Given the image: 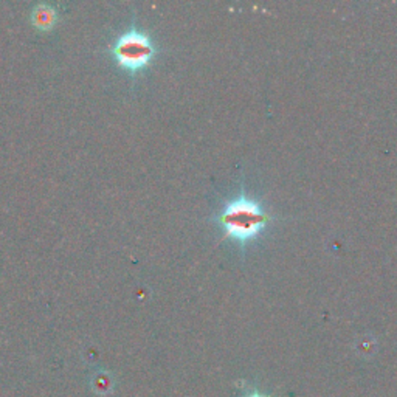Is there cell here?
Returning a JSON list of instances; mask_svg holds the SVG:
<instances>
[{
    "mask_svg": "<svg viewBox=\"0 0 397 397\" xmlns=\"http://www.w3.org/2000/svg\"><path fill=\"white\" fill-rule=\"evenodd\" d=\"M58 13L53 8L52 5L40 3L31 13V20L33 25L39 30H50L53 29V25L56 24Z\"/></svg>",
    "mask_w": 397,
    "mask_h": 397,
    "instance_id": "3957f363",
    "label": "cell"
},
{
    "mask_svg": "<svg viewBox=\"0 0 397 397\" xmlns=\"http://www.w3.org/2000/svg\"><path fill=\"white\" fill-rule=\"evenodd\" d=\"M157 52L159 50L154 39L135 25L121 33L111 47L115 63L132 77L146 70L157 56Z\"/></svg>",
    "mask_w": 397,
    "mask_h": 397,
    "instance_id": "7a4b0ae2",
    "label": "cell"
},
{
    "mask_svg": "<svg viewBox=\"0 0 397 397\" xmlns=\"http://www.w3.org/2000/svg\"><path fill=\"white\" fill-rule=\"evenodd\" d=\"M216 221L221 225L224 238L245 245L263 235L270 222V216L261 203L241 193L225 203Z\"/></svg>",
    "mask_w": 397,
    "mask_h": 397,
    "instance_id": "6da1fadb",
    "label": "cell"
}]
</instances>
